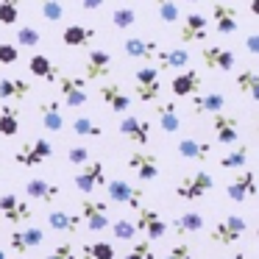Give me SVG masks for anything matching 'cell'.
<instances>
[{
  "instance_id": "6da1fadb",
  "label": "cell",
  "mask_w": 259,
  "mask_h": 259,
  "mask_svg": "<svg viewBox=\"0 0 259 259\" xmlns=\"http://www.w3.org/2000/svg\"><path fill=\"white\" fill-rule=\"evenodd\" d=\"M214 187V179L206 173V170H198V173H190L184 176V179L176 184V195L181 198V201H201V198H206L209 192H212Z\"/></svg>"
},
{
  "instance_id": "7a4b0ae2",
  "label": "cell",
  "mask_w": 259,
  "mask_h": 259,
  "mask_svg": "<svg viewBox=\"0 0 259 259\" xmlns=\"http://www.w3.org/2000/svg\"><path fill=\"white\" fill-rule=\"evenodd\" d=\"M51 156H53V145L39 137V140L23 142V145L17 148V153H14V162H17L20 167H39V164H45Z\"/></svg>"
},
{
  "instance_id": "3957f363",
  "label": "cell",
  "mask_w": 259,
  "mask_h": 259,
  "mask_svg": "<svg viewBox=\"0 0 259 259\" xmlns=\"http://www.w3.org/2000/svg\"><path fill=\"white\" fill-rule=\"evenodd\" d=\"M134 95L140 98L142 103H156L159 95H162V84H159V70L145 64L134 73Z\"/></svg>"
},
{
  "instance_id": "277c9868",
  "label": "cell",
  "mask_w": 259,
  "mask_h": 259,
  "mask_svg": "<svg viewBox=\"0 0 259 259\" xmlns=\"http://www.w3.org/2000/svg\"><path fill=\"white\" fill-rule=\"evenodd\" d=\"M106 195H109L112 203H117V206H128V209H140L142 201H145V192H142L140 187L123 181V179L106 181Z\"/></svg>"
},
{
  "instance_id": "5b68a950",
  "label": "cell",
  "mask_w": 259,
  "mask_h": 259,
  "mask_svg": "<svg viewBox=\"0 0 259 259\" xmlns=\"http://www.w3.org/2000/svg\"><path fill=\"white\" fill-rule=\"evenodd\" d=\"M245 220L237 218V214H229V218H223L218 226H214L212 231H209V242H214V245H237V240H240L242 234H245Z\"/></svg>"
},
{
  "instance_id": "8992f818",
  "label": "cell",
  "mask_w": 259,
  "mask_h": 259,
  "mask_svg": "<svg viewBox=\"0 0 259 259\" xmlns=\"http://www.w3.org/2000/svg\"><path fill=\"white\" fill-rule=\"evenodd\" d=\"M134 229L145 234V240H162L167 234V223L162 220V214L151 206H140L137 209V220H134Z\"/></svg>"
},
{
  "instance_id": "52a82bcc",
  "label": "cell",
  "mask_w": 259,
  "mask_h": 259,
  "mask_svg": "<svg viewBox=\"0 0 259 259\" xmlns=\"http://www.w3.org/2000/svg\"><path fill=\"white\" fill-rule=\"evenodd\" d=\"M56 84H59V95H62V101L67 106L78 109L90 101V95H87V81L81 75H59Z\"/></svg>"
},
{
  "instance_id": "ba28073f",
  "label": "cell",
  "mask_w": 259,
  "mask_h": 259,
  "mask_svg": "<svg viewBox=\"0 0 259 259\" xmlns=\"http://www.w3.org/2000/svg\"><path fill=\"white\" fill-rule=\"evenodd\" d=\"M0 214L9 223H25V220L34 218V206L28 201H23L20 195H14V192H6V195H0Z\"/></svg>"
},
{
  "instance_id": "9c48e42d",
  "label": "cell",
  "mask_w": 259,
  "mask_h": 259,
  "mask_svg": "<svg viewBox=\"0 0 259 259\" xmlns=\"http://www.w3.org/2000/svg\"><path fill=\"white\" fill-rule=\"evenodd\" d=\"M73 184H75V190H78V192H84V195H90L92 190L103 187V184H106L103 162H87V164H81V170L75 173Z\"/></svg>"
},
{
  "instance_id": "30bf717a",
  "label": "cell",
  "mask_w": 259,
  "mask_h": 259,
  "mask_svg": "<svg viewBox=\"0 0 259 259\" xmlns=\"http://www.w3.org/2000/svg\"><path fill=\"white\" fill-rule=\"evenodd\" d=\"M78 218L87 223V229L90 231H106L109 226H112V220H109V206L103 201H84L81 203V212Z\"/></svg>"
},
{
  "instance_id": "8fae6325",
  "label": "cell",
  "mask_w": 259,
  "mask_h": 259,
  "mask_svg": "<svg viewBox=\"0 0 259 259\" xmlns=\"http://www.w3.org/2000/svg\"><path fill=\"white\" fill-rule=\"evenodd\" d=\"M212 131L220 145H234L240 140V123H237V117H231L226 112L212 114Z\"/></svg>"
},
{
  "instance_id": "7c38bea8",
  "label": "cell",
  "mask_w": 259,
  "mask_h": 259,
  "mask_svg": "<svg viewBox=\"0 0 259 259\" xmlns=\"http://www.w3.org/2000/svg\"><path fill=\"white\" fill-rule=\"evenodd\" d=\"M45 242V231L42 229H17L9 234V248L14 253H31Z\"/></svg>"
},
{
  "instance_id": "4fadbf2b",
  "label": "cell",
  "mask_w": 259,
  "mask_h": 259,
  "mask_svg": "<svg viewBox=\"0 0 259 259\" xmlns=\"http://www.w3.org/2000/svg\"><path fill=\"white\" fill-rule=\"evenodd\" d=\"M209 34V20L203 17V14H187L184 23H181L179 28V39L184 42V45H190V42H203Z\"/></svg>"
},
{
  "instance_id": "5bb4252c",
  "label": "cell",
  "mask_w": 259,
  "mask_h": 259,
  "mask_svg": "<svg viewBox=\"0 0 259 259\" xmlns=\"http://www.w3.org/2000/svg\"><path fill=\"white\" fill-rule=\"evenodd\" d=\"M256 176L251 173V170H242L237 179H231L229 184H226V195L231 198V201L242 203V201H251L253 195H256Z\"/></svg>"
},
{
  "instance_id": "9a60e30c",
  "label": "cell",
  "mask_w": 259,
  "mask_h": 259,
  "mask_svg": "<svg viewBox=\"0 0 259 259\" xmlns=\"http://www.w3.org/2000/svg\"><path fill=\"white\" fill-rule=\"evenodd\" d=\"M201 59L209 70H220V73H231L234 70V53L229 48H220V45H206L201 51Z\"/></svg>"
},
{
  "instance_id": "2e32d148",
  "label": "cell",
  "mask_w": 259,
  "mask_h": 259,
  "mask_svg": "<svg viewBox=\"0 0 259 259\" xmlns=\"http://www.w3.org/2000/svg\"><path fill=\"white\" fill-rule=\"evenodd\" d=\"M112 73V53L109 51H90L84 64V81H101Z\"/></svg>"
},
{
  "instance_id": "e0dca14e",
  "label": "cell",
  "mask_w": 259,
  "mask_h": 259,
  "mask_svg": "<svg viewBox=\"0 0 259 259\" xmlns=\"http://www.w3.org/2000/svg\"><path fill=\"white\" fill-rule=\"evenodd\" d=\"M128 167L137 173L140 181H153L159 176V159L148 151H134L128 156Z\"/></svg>"
},
{
  "instance_id": "ac0fdd59",
  "label": "cell",
  "mask_w": 259,
  "mask_h": 259,
  "mask_svg": "<svg viewBox=\"0 0 259 259\" xmlns=\"http://www.w3.org/2000/svg\"><path fill=\"white\" fill-rule=\"evenodd\" d=\"M212 20H214V31L223 36L237 34L240 28V20H237V9L229 3H212Z\"/></svg>"
},
{
  "instance_id": "d6986e66",
  "label": "cell",
  "mask_w": 259,
  "mask_h": 259,
  "mask_svg": "<svg viewBox=\"0 0 259 259\" xmlns=\"http://www.w3.org/2000/svg\"><path fill=\"white\" fill-rule=\"evenodd\" d=\"M120 134L125 137V140L137 142V145H148V140H151V125H148V120L142 117H134V114H125L123 120H120Z\"/></svg>"
},
{
  "instance_id": "ffe728a7",
  "label": "cell",
  "mask_w": 259,
  "mask_h": 259,
  "mask_svg": "<svg viewBox=\"0 0 259 259\" xmlns=\"http://www.w3.org/2000/svg\"><path fill=\"white\" fill-rule=\"evenodd\" d=\"M98 95H101V101L106 103L114 114H125V112H128V106H131V95L120 84H101Z\"/></svg>"
},
{
  "instance_id": "44dd1931",
  "label": "cell",
  "mask_w": 259,
  "mask_h": 259,
  "mask_svg": "<svg viewBox=\"0 0 259 259\" xmlns=\"http://www.w3.org/2000/svg\"><path fill=\"white\" fill-rule=\"evenodd\" d=\"M128 59H140V62H156V53L162 51L156 39H142V36H131L123 45Z\"/></svg>"
},
{
  "instance_id": "7402d4cb",
  "label": "cell",
  "mask_w": 259,
  "mask_h": 259,
  "mask_svg": "<svg viewBox=\"0 0 259 259\" xmlns=\"http://www.w3.org/2000/svg\"><path fill=\"white\" fill-rule=\"evenodd\" d=\"M25 195L31 201H39V203H56L62 190H59V184H51L48 179H31L25 184Z\"/></svg>"
},
{
  "instance_id": "603a6c76",
  "label": "cell",
  "mask_w": 259,
  "mask_h": 259,
  "mask_svg": "<svg viewBox=\"0 0 259 259\" xmlns=\"http://www.w3.org/2000/svg\"><path fill=\"white\" fill-rule=\"evenodd\" d=\"M176 151H179V156L187 159V162H206L209 153H212V142H203V140H192V137H187V140H179Z\"/></svg>"
},
{
  "instance_id": "cb8c5ba5",
  "label": "cell",
  "mask_w": 259,
  "mask_h": 259,
  "mask_svg": "<svg viewBox=\"0 0 259 259\" xmlns=\"http://www.w3.org/2000/svg\"><path fill=\"white\" fill-rule=\"evenodd\" d=\"M48 226L53 231H62V234H78L81 231V218L78 212H67V209H53L48 214Z\"/></svg>"
},
{
  "instance_id": "d4e9b609",
  "label": "cell",
  "mask_w": 259,
  "mask_h": 259,
  "mask_svg": "<svg viewBox=\"0 0 259 259\" xmlns=\"http://www.w3.org/2000/svg\"><path fill=\"white\" fill-rule=\"evenodd\" d=\"M223 106H226V98L220 92H198V95H192V112L198 117L218 114V112H223Z\"/></svg>"
},
{
  "instance_id": "484cf974",
  "label": "cell",
  "mask_w": 259,
  "mask_h": 259,
  "mask_svg": "<svg viewBox=\"0 0 259 259\" xmlns=\"http://www.w3.org/2000/svg\"><path fill=\"white\" fill-rule=\"evenodd\" d=\"M170 90H173V95H179V98L198 95V92H201V75H198L195 70H184V73H179L173 81H170Z\"/></svg>"
},
{
  "instance_id": "4316f807",
  "label": "cell",
  "mask_w": 259,
  "mask_h": 259,
  "mask_svg": "<svg viewBox=\"0 0 259 259\" xmlns=\"http://www.w3.org/2000/svg\"><path fill=\"white\" fill-rule=\"evenodd\" d=\"M31 95V84L25 78H0V101H25Z\"/></svg>"
},
{
  "instance_id": "83f0119b",
  "label": "cell",
  "mask_w": 259,
  "mask_h": 259,
  "mask_svg": "<svg viewBox=\"0 0 259 259\" xmlns=\"http://www.w3.org/2000/svg\"><path fill=\"white\" fill-rule=\"evenodd\" d=\"M156 117H159V125H162L164 134H176L181 128V117H179V106L173 101H164L156 106Z\"/></svg>"
},
{
  "instance_id": "f1b7e54d",
  "label": "cell",
  "mask_w": 259,
  "mask_h": 259,
  "mask_svg": "<svg viewBox=\"0 0 259 259\" xmlns=\"http://www.w3.org/2000/svg\"><path fill=\"white\" fill-rule=\"evenodd\" d=\"M156 70H184L190 64V53L184 48H170V51H159L156 53Z\"/></svg>"
},
{
  "instance_id": "f546056e",
  "label": "cell",
  "mask_w": 259,
  "mask_h": 259,
  "mask_svg": "<svg viewBox=\"0 0 259 259\" xmlns=\"http://www.w3.org/2000/svg\"><path fill=\"white\" fill-rule=\"evenodd\" d=\"M28 70H31V75H36V78H42V81H51V84L62 75L56 64L48 56H42V53H34V56L28 59Z\"/></svg>"
},
{
  "instance_id": "4dcf8cb0",
  "label": "cell",
  "mask_w": 259,
  "mask_h": 259,
  "mask_svg": "<svg viewBox=\"0 0 259 259\" xmlns=\"http://www.w3.org/2000/svg\"><path fill=\"white\" fill-rule=\"evenodd\" d=\"M39 117H42V125L53 134L64 128V117H62V109H59V101H42L39 103Z\"/></svg>"
},
{
  "instance_id": "1f68e13d",
  "label": "cell",
  "mask_w": 259,
  "mask_h": 259,
  "mask_svg": "<svg viewBox=\"0 0 259 259\" xmlns=\"http://www.w3.org/2000/svg\"><path fill=\"white\" fill-rule=\"evenodd\" d=\"M92 39H95V28L90 25H67L62 34V42L67 48H87Z\"/></svg>"
},
{
  "instance_id": "d6a6232c",
  "label": "cell",
  "mask_w": 259,
  "mask_h": 259,
  "mask_svg": "<svg viewBox=\"0 0 259 259\" xmlns=\"http://www.w3.org/2000/svg\"><path fill=\"white\" fill-rule=\"evenodd\" d=\"M237 90H240L242 95H248L251 101H259V75H256V70L242 67L240 73H237Z\"/></svg>"
},
{
  "instance_id": "836d02e7",
  "label": "cell",
  "mask_w": 259,
  "mask_h": 259,
  "mask_svg": "<svg viewBox=\"0 0 259 259\" xmlns=\"http://www.w3.org/2000/svg\"><path fill=\"white\" fill-rule=\"evenodd\" d=\"M78 259H114V245L112 242H84L78 251Z\"/></svg>"
},
{
  "instance_id": "e575fe53",
  "label": "cell",
  "mask_w": 259,
  "mask_h": 259,
  "mask_svg": "<svg viewBox=\"0 0 259 259\" xmlns=\"http://www.w3.org/2000/svg\"><path fill=\"white\" fill-rule=\"evenodd\" d=\"M173 229H176V234H198V231L203 229V218L198 212H184V214H179L176 218V223H173Z\"/></svg>"
},
{
  "instance_id": "d590c367",
  "label": "cell",
  "mask_w": 259,
  "mask_h": 259,
  "mask_svg": "<svg viewBox=\"0 0 259 259\" xmlns=\"http://www.w3.org/2000/svg\"><path fill=\"white\" fill-rule=\"evenodd\" d=\"M17 131H20L17 106H3L0 109V134L3 137H17Z\"/></svg>"
},
{
  "instance_id": "8d00e7d4",
  "label": "cell",
  "mask_w": 259,
  "mask_h": 259,
  "mask_svg": "<svg viewBox=\"0 0 259 259\" xmlns=\"http://www.w3.org/2000/svg\"><path fill=\"white\" fill-rule=\"evenodd\" d=\"M248 164V145H237L234 151H229L220 159V167L223 170H240Z\"/></svg>"
},
{
  "instance_id": "74e56055",
  "label": "cell",
  "mask_w": 259,
  "mask_h": 259,
  "mask_svg": "<svg viewBox=\"0 0 259 259\" xmlns=\"http://www.w3.org/2000/svg\"><path fill=\"white\" fill-rule=\"evenodd\" d=\"M73 131L78 137H90V140H98V137H103V128L95 123L92 117H75L73 120Z\"/></svg>"
},
{
  "instance_id": "f35d334b",
  "label": "cell",
  "mask_w": 259,
  "mask_h": 259,
  "mask_svg": "<svg viewBox=\"0 0 259 259\" xmlns=\"http://www.w3.org/2000/svg\"><path fill=\"white\" fill-rule=\"evenodd\" d=\"M14 39H17L20 48H36V45L42 42V34L34 28V25H20V28H17V36H14Z\"/></svg>"
},
{
  "instance_id": "ab89813d",
  "label": "cell",
  "mask_w": 259,
  "mask_h": 259,
  "mask_svg": "<svg viewBox=\"0 0 259 259\" xmlns=\"http://www.w3.org/2000/svg\"><path fill=\"white\" fill-rule=\"evenodd\" d=\"M20 20V0H0V25H14Z\"/></svg>"
},
{
  "instance_id": "60d3db41",
  "label": "cell",
  "mask_w": 259,
  "mask_h": 259,
  "mask_svg": "<svg viewBox=\"0 0 259 259\" xmlns=\"http://www.w3.org/2000/svg\"><path fill=\"white\" fill-rule=\"evenodd\" d=\"M156 12H159V17H162V23H167V25H173L176 20L181 17L176 0H156Z\"/></svg>"
},
{
  "instance_id": "b9f144b4",
  "label": "cell",
  "mask_w": 259,
  "mask_h": 259,
  "mask_svg": "<svg viewBox=\"0 0 259 259\" xmlns=\"http://www.w3.org/2000/svg\"><path fill=\"white\" fill-rule=\"evenodd\" d=\"M39 9H42V17H45L48 23H59V20L64 17L62 0H39Z\"/></svg>"
},
{
  "instance_id": "7bdbcfd3",
  "label": "cell",
  "mask_w": 259,
  "mask_h": 259,
  "mask_svg": "<svg viewBox=\"0 0 259 259\" xmlns=\"http://www.w3.org/2000/svg\"><path fill=\"white\" fill-rule=\"evenodd\" d=\"M109 231L114 234V240H134L137 229H134V220H114L112 226H109Z\"/></svg>"
},
{
  "instance_id": "ee69618b",
  "label": "cell",
  "mask_w": 259,
  "mask_h": 259,
  "mask_svg": "<svg viewBox=\"0 0 259 259\" xmlns=\"http://www.w3.org/2000/svg\"><path fill=\"white\" fill-rule=\"evenodd\" d=\"M112 23H114V28H131V25L137 23V14H134V9H114V14H112Z\"/></svg>"
},
{
  "instance_id": "f6af8a7d",
  "label": "cell",
  "mask_w": 259,
  "mask_h": 259,
  "mask_svg": "<svg viewBox=\"0 0 259 259\" xmlns=\"http://www.w3.org/2000/svg\"><path fill=\"white\" fill-rule=\"evenodd\" d=\"M20 59V51L17 45H12V42H0V67H9V64H17Z\"/></svg>"
},
{
  "instance_id": "bcb514c9",
  "label": "cell",
  "mask_w": 259,
  "mask_h": 259,
  "mask_svg": "<svg viewBox=\"0 0 259 259\" xmlns=\"http://www.w3.org/2000/svg\"><path fill=\"white\" fill-rule=\"evenodd\" d=\"M125 259H156V253L151 251V242L148 240H140L128 253H125Z\"/></svg>"
},
{
  "instance_id": "7dc6e473",
  "label": "cell",
  "mask_w": 259,
  "mask_h": 259,
  "mask_svg": "<svg viewBox=\"0 0 259 259\" xmlns=\"http://www.w3.org/2000/svg\"><path fill=\"white\" fill-rule=\"evenodd\" d=\"M45 259H78V251H75L70 242H62V245H56Z\"/></svg>"
},
{
  "instance_id": "c3c4849f",
  "label": "cell",
  "mask_w": 259,
  "mask_h": 259,
  "mask_svg": "<svg viewBox=\"0 0 259 259\" xmlns=\"http://www.w3.org/2000/svg\"><path fill=\"white\" fill-rule=\"evenodd\" d=\"M67 159H70L73 164H78V167H81V164L90 162V148H84V145H73V148L67 151Z\"/></svg>"
},
{
  "instance_id": "681fc988",
  "label": "cell",
  "mask_w": 259,
  "mask_h": 259,
  "mask_svg": "<svg viewBox=\"0 0 259 259\" xmlns=\"http://www.w3.org/2000/svg\"><path fill=\"white\" fill-rule=\"evenodd\" d=\"M164 259H195V256H192V248L187 242H179V245H173L164 253Z\"/></svg>"
},
{
  "instance_id": "f907efd6",
  "label": "cell",
  "mask_w": 259,
  "mask_h": 259,
  "mask_svg": "<svg viewBox=\"0 0 259 259\" xmlns=\"http://www.w3.org/2000/svg\"><path fill=\"white\" fill-rule=\"evenodd\" d=\"M78 3H81L84 12H98V9L103 6V0H78Z\"/></svg>"
},
{
  "instance_id": "816d5d0a",
  "label": "cell",
  "mask_w": 259,
  "mask_h": 259,
  "mask_svg": "<svg viewBox=\"0 0 259 259\" xmlns=\"http://www.w3.org/2000/svg\"><path fill=\"white\" fill-rule=\"evenodd\" d=\"M245 45H248V53H253V56H256V53H259V36H256V34H251Z\"/></svg>"
},
{
  "instance_id": "f5cc1de1",
  "label": "cell",
  "mask_w": 259,
  "mask_h": 259,
  "mask_svg": "<svg viewBox=\"0 0 259 259\" xmlns=\"http://www.w3.org/2000/svg\"><path fill=\"white\" fill-rule=\"evenodd\" d=\"M229 259H251V256H248V253L245 251H234V253H231V256Z\"/></svg>"
},
{
  "instance_id": "db71d44e",
  "label": "cell",
  "mask_w": 259,
  "mask_h": 259,
  "mask_svg": "<svg viewBox=\"0 0 259 259\" xmlns=\"http://www.w3.org/2000/svg\"><path fill=\"white\" fill-rule=\"evenodd\" d=\"M256 9H259V0H251V14H256Z\"/></svg>"
},
{
  "instance_id": "11a10c76",
  "label": "cell",
  "mask_w": 259,
  "mask_h": 259,
  "mask_svg": "<svg viewBox=\"0 0 259 259\" xmlns=\"http://www.w3.org/2000/svg\"><path fill=\"white\" fill-rule=\"evenodd\" d=\"M0 259H6V253H3V251H0Z\"/></svg>"
},
{
  "instance_id": "9f6ffc18",
  "label": "cell",
  "mask_w": 259,
  "mask_h": 259,
  "mask_svg": "<svg viewBox=\"0 0 259 259\" xmlns=\"http://www.w3.org/2000/svg\"><path fill=\"white\" fill-rule=\"evenodd\" d=\"M187 3H198V0H187Z\"/></svg>"
}]
</instances>
